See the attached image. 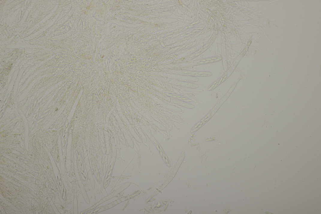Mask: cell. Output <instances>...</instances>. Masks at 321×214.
<instances>
[{
    "label": "cell",
    "instance_id": "cell-2",
    "mask_svg": "<svg viewBox=\"0 0 321 214\" xmlns=\"http://www.w3.org/2000/svg\"><path fill=\"white\" fill-rule=\"evenodd\" d=\"M221 59V57H214L207 58L201 60L199 63H198V64L202 65L213 63V62L219 61Z\"/></svg>",
    "mask_w": 321,
    "mask_h": 214
},
{
    "label": "cell",
    "instance_id": "cell-1",
    "mask_svg": "<svg viewBox=\"0 0 321 214\" xmlns=\"http://www.w3.org/2000/svg\"><path fill=\"white\" fill-rule=\"evenodd\" d=\"M227 76V73L224 74L222 77L218 79L215 81L211 84L208 88V90L209 91L213 90L218 86L220 85L225 80H226Z\"/></svg>",
    "mask_w": 321,
    "mask_h": 214
}]
</instances>
